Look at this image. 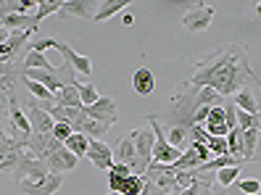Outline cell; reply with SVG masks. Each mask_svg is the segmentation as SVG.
Wrapping results in <instances>:
<instances>
[{
  "label": "cell",
  "mask_w": 261,
  "mask_h": 195,
  "mask_svg": "<svg viewBox=\"0 0 261 195\" xmlns=\"http://www.w3.org/2000/svg\"><path fill=\"white\" fill-rule=\"evenodd\" d=\"M188 82L198 90L211 87L224 100L238 95L243 87L261 90V77L253 71L251 55L243 45H224V48L203 55L201 61H195V71Z\"/></svg>",
  "instance_id": "obj_1"
},
{
  "label": "cell",
  "mask_w": 261,
  "mask_h": 195,
  "mask_svg": "<svg viewBox=\"0 0 261 195\" xmlns=\"http://www.w3.org/2000/svg\"><path fill=\"white\" fill-rule=\"evenodd\" d=\"M201 108L198 106V87L190 85L188 79L179 85V90L169 100V108L164 114V122L169 127H182V129H193L195 127V111Z\"/></svg>",
  "instance_id": "obj_2"
},
{
  "label": "cell",
  "mask_w": 261,
  "mask_h": 195,
  "mask_svg": "<svg viewBox=\"0 0 261 195\" xmlns=\"http://www.w3.org/2000/svg\"><path fill=\"white\" fill-rule=\"evenodd\" d=\"M148 124L153 129V161L156 163H174L182 156V151H177V148L169 145L166 132L161 127V119L159 116H148Z\"/></svg>",
  "instance_id": "obj_3"
},
{
  "label": "cell",
  "mask_w": 261,
  "mask_h": 195,
  "mask_svg": "<svg viewBox=\"0 0 261 195\" xmlns=\"http://www.w3.org/2000/svg\"><path fill=\"white\" fill-rule=\"evenodd\" d=\"M45 174H50L48 163L40 161V158H35V156H29V153H24V158L19 161V166L13 169V182H16V187H19V185H29V182H37V179H42Z\"/></svg>",
  "instance_id": "obj_4"
},
{
  "label": "cell",
  "mask_w": 261,
  "mask_h": 195,
  "mask_svg": "<svg viewBox=\"0 0 261 195\" xmlns=\"http://www.w3.org/2000/svg\"><path fill=\"white\" fill-rule=\"evenodd\" d=\"M214 19H217V11H214L211 6H206V3H198L190 11L182 13V26L193 35H201L214 24Z\"/></svg>",
  "instance_id": "obj_5"
},
{
  "label": "cell",
  "mask_w": 261,
  "mask_h": 195,
  "mask_svg": "<svg viewBox=\"0 0 261 195\" xmlns=\"http://www.w3.org/2000/svg\"><path fill=\"white\" fill-rule=\"evenodd\" d=\"M82 111L93 119V122H100L106 127H114L119 122V111H116V103L111 95H100L95 106H82Z\"/></svg>",
  "instance_id": "obj_6"
},
{
  "label": "cell",
  "mask_w": 261,
  "mask_h": 195,
  "mask_svg": "<svg viewBox=\"0 0 261 195\" xmlns=\"http://www.w3.org/2000/svg\"><path fill=\"white\" fill-rule=\"evenodd\" d=\"M61 148H64V143H58L53 137V132H48V134H32V137H29V145H27V153L40 158V161H48L56 151H61Z\"/></svg>",
  "instance_id": "obj_7"
},
{
  "label": "cell",
  "mask_w": 261,
  "mask_h": 195,
  "mask_svg": "<svg viewBox=\"0 0 261 195\" xmlns=\"http://www.w3.org/2000/svg\"><path fill=\"white\" fill-rule=\"evenodd\" d=\"M61 185H64V177L50 172V174H45L42 179H37V182L19 185V192L21 195H56L61 190Z\"/></svg>",
  "instance_id": "obj_8"
},
{
  "label": "cell",
  "mask_w": 261,
  "mask_h": 195,
  "mask_svg": "<svg viewBox=\"0 0 261 195\" xmlns=\"http://www.w3.org/2000/svg\"><path fill=\"white\" fill-rule=\"evenodd\" d=\"M87 158L93 161V166L100 172H109L114 166V153H111V145H106L103 140H90L87 148Z\"/></svg>",
  "instance_id": "obj_9"
},
{
  "label": "cell",
  "mask_w": 261,
  "mask_h": 195,
  "mask_svg": "<svg viewBox=\"0 0 261 195\" xmlns=\"http://www.w3.org/2000/svg\"><path fill=\"white\" fill-rule=\"evenodd\" d=\"M27 116H29V124H32V134H48L56 127L53 116L45 108H40L37 103H27Z\"/></svg>",
  "instance_id": "obj_10"
},
{
  "label": "cell",
  "mask_w": 261,
  "mask_h": 195,
  "mask_svg": "<svg viewBox=\"0 0 261 195\" xmlns=\"http://www.w3.org/2000/svg\"><path fill=\"white\" fill-rule=\"evenodd\" d=\"M56 50L61 53V58L74 69V71H80V74H85V77H90L93 74V61H90L87 55H80L76 50H71L66 42H56Z\"/></svg>",
  "instance_id": "obj_11"
},
{
  "label": "cell",
  "mask_w": 261,
  "mask_h": 195,
  "mask_svg": "<svg viewBox=\"0 0 261 195\" xmlns=\"http://www.w3.org/2000/svg\"><path fill=\"white\" fill-rule=\"evenodd\" d=\"M261 161V129H243V163Z\"/></svg>",
  "instance_id": "obj_12"
},
{
  "label": "cell",
  "mask_w": 261,
  "mask_h": 195,
  "mask_svg": "<svg viewBox=\"0 0 261 195\" xmlns=\"http://www.w3.org/2000/svg\"><path fill=\"white\" fill-rule=\"evenodd\" d=\"M135 151H137V158H140L143 169L148 172L150 161H153V129L150 127L137 129V134H135Z\"/></svg>",
  "instance_id": "obj_13"
},
{
  "label": "cell",
  "mask_w": 261,
  "mask_h": 195,
  "mask_svg": "<svg viewBox=\"0 0 261 195\" xmlns=\"http://www.w3.org/2000/svg\"><path fill=\"white\" fill-rule=\"evenodd\" d=\"M45 163H48V169H50L53 174H61V177H64L66 172H74V169H76L80 158H76L74 153H69L66 148H61V151H56Z\"/></svg>",
  "instance_id": "obj_14"
},
{
  "label": "cell",
  "mask_w": 261,
  "mask_h": 195,
  "mask_svg": "<svg viewBox=\"0 0 261 195\" xmlns=\"http://www.w3.org/2000/svg\"><path fill=\"white\" fill-rule=\"evenodd\" d=\"M132 90L143 98L153 95V90H156V74H153L150 69H145V66H140L132 74Z\"/></svg>",
  "instance_id": "obj_15"
},
{
  "label": "cell",
  "mask_w": 261,
  "mask_h": 195,
  "mask_svg": "<svg viewBox=\"0 0 261 195\" xmlns=\"http://www.w3.org/2000/svg\"><path fill=\"white\" fill-rule=\"evenodd\" d=\"M0 26L3 29H16V32H29V29H35L40 26L37 21H35V16H29V13H8V16H0Z\"/></svg>",
  "instance_id": "obj_16"
},
{
  "label": "cell",
  "mask_w": 261,
  "mask_h": 195,
  "mask_svg": "<svg viewBox=\"0 0 261 195\" xmlns=\"http://www.w3.org/2000/svg\"><path fill=\"white\" fill-rule=\"evenodd\" d=\"M8 116H11V124L16 127L21 134H29V137H32V124H29V116L24 114V108L16 103V98H8Z\"/></svg>",
  "instance_id": "obj_17"
},
{
  "label": "cell",
  "mask_w": 261,
  "mask_h": 195,
  "mask_svg": "<svg viewBox=\"0 0 261 195\" xmlns=\"http://www.w3.org/2000/svg\"><path fill=\"white\" fill-rule=\"evenodd\" d=\"M232 103L238 106V111H245V114H261V103L253 98V87H243L238 95H232Z\"/></svg>",
  "instance_id": "obj_18"
},
{
  "label": "cell",
  "mask_w": 261,
  "mask_h": 195,
  "mask_svg": "<svg viewBox=\"0 0 261 195\" xmlns=\"http://www.w3.org/2000/svg\"><path fill=\"white\" fill-rule=\"evenodd\" d=\"M64 16H74V19H90L93 16V6L87 0H69V3H61V11Z\"/></svg>",
  "instance_id": "obj_19"
},
{
  "label": "cell",
  "mask_w": 261,
  "mask_h": 195,
  "mask_svg": "<svg viewBox=\"0 0 261 195\" xmlns=\"http://www.w3.org/2000/svg\"><path fill=\"white\" fill-rule=\"evenodd\" d=\"M56 106H69V108H82L80 100V82L76 85H66L61 93L56 95Z\"/></svg>",
  "instance_id": "obj_20"
},
{
  "label": "cell",
  "mask_w": 261,
  "mask_h": 195,
  "mask_svg": "<svg viewBox=\"0 0 261 195\" xmlns=\"http://www.w3.org/2000/svg\"><path fill=\"white\" fill-rule=\"evenodd\" d=\"M129 3L127 0H106V3H100V8L93 13V19L90 21H95V24H100V21H106V19H111L114 13H119V11H124Z\"/></svg>",
  "instance_id": "obj_21"
},
{
  "label": "cell",
  "mask_w": 261,
  "mask_h": 195,
  "mask_svg": "<svg viewBox=\"0 0 261 195\" xmlns=\"http://www.w3.org/2000/svg\"><path fill=\"white\" fill-rule=\"evenodd\" d=\"M64 148L69 153H74L76 158H85L87 148H90V137H87V134H80V132H71V137L64 143Z\"/></svg>",
  "instance_id": "obj_22"
},
{
  "label": "cell",
  "mask_w": 261,
  "mask_h": 195,
  "mask_svg": "<svg viewBox=\"0 0 261 195\" xmlns=\"http://www.w3.org/2000/svg\"><path fill=\"white\" fill-rule=\"evenodd\" d=\"M50 116H53V122H58V124H71L76 116L82 114V108H69V106H53L50 111H48Z\"/></svg>",
  "instance_id": "obj_23"
},
{
  "label": "cell",
  "mask_w": 261,
  "mask_h": 195,
  "mask_svg": "<svg viewBox=\"0 0 261 195\" xmlns=\"http://www.w3.org/2000/svg\"><path fill=\"white\" fill-rule=\"evenodd\" d=\"M21 66H24V71H40V69H50V64H48V58H45L42 53H35V50H27V55L21 58Z\"/></svg>",
  "instance_id": "obj_24"
},
{
  "label": "cell",
  "mask_w": 261,
  "mask_h": 195,
  "mask_svg": "<svg viewBox=\"0 0 261 195\" xmlns=\"http://www.w3.org/2000/svg\"><path fill=\"white\" fill-rule=\"evenodd\" d=\"M227 153L243 161V129L240 127L229 129V134H227Z\"/></svg>",
  "instance_id": "obj_25"
},
{
  "label": "cell",
  "mask_w": 261,
  "mask_h": 195,
  "mask_svg": "<svg viewBox=\"0 0 261 195\" xmlns=\"http://www.w3.org/2000/svg\"><path fill=\"white\" fill-rule=\"evenodd\" d=\"M195 166H201V158H198V156L193 153V148L182 151V156L172 163V169H174V172H182V169H195Z\"/></svg>",
  "instance_id": "obj_26"
},
{
  "label": "cell",
  "mask_w": 261,
  "mask_h": 195,
  "mask_svg": "<svg viewBox=\"0 0 261 195\" xmlns=\"http://www.w3.org/2000/svg\"><path fill=\"white\" fill-rule=\"evenodd\" d=\"M240 179V166H224V169H217V182L219 187H232Z\"/></svg>",
  "instance_id": "obj_27"
},
{
  "label": "cell",
  "mask_w": 261,
  "mask_h": 195,
  "mask_svg": "<svg viewBox=\"0 0 261 195\" xmlns=\"http://www.w3.org/2000/svg\"><path fill=\"white\" fill-rule=\"evenodd\" d=\"M58 11H61V3H58V0H37V13H35V21L40 24L42 19L53 16V13H58Z\"/></svg>",
  "instance_id": "obj_28"
},
{
  "label": "cell",
  "mask_w": 261,
  "mask_h": 195,
  "mask_svg": "<svg viewBox=\"0 0 261 195\" xmlns=\"http://www.w3.org/2000/svg\"><path fill=\"white\" fill-rule=\"evenodd\" d=\"M235 187H238V192L240 195H258L261 192V179H256V177H240L238 182H235Z\"/></svg>",
  "instance_id": "obj_29"
},
{
  "label": "cell",
  "mask_w": 261,
  "mask_h": 195,
  "mask_svg": "<svg viewBox=\"0 0 261 195\" xmlns=\"http://www.w3.org/2000/svg\"><path fill=\"white\" fill-rule=\"evenodd\" d=\"M179 195H211V182H208V179L198 177V179H193V182L182 190Z\"/></svg>",
  "instance_id": "obj_30"
},
{
  "label": "cell",
  "mask_w": 261,
  "mask_h": 195,
  "mask_svg": "<svg viewBox=\"0 0 261 195\" xmlns=\"http://www.w3.org/2000/svg\"><path fill=\"white\" fill-rule=\"evenodd\" d=\"M143 187H145V177L132 174V177H127V182H124V192H121V195H143Z\"/></svg>",
  "instance_id": "obj_31"
},
{
  "label": "cell",
  "mask_w": 261,
  "mask_h": 195,
  "mask_svg": "<svg viewBox=\"0 0 261 195\" xmlns=\"http://www.w3.org/2000/svg\"><path fill=\"white\" fill-rule=\"evenodd\" d=\"M222 108H224V122H227V129H235L238 127V106L232 103V98H227L222 103Z\"/></svg>",
  "instance_id": "obj_32"
},
{
  "label": "cell",
  "mask_w": 261,
  "mask_h": 195,
  "mask_svg": "<svg viewBox=\"0 0 261 195\" xmlns=\"http://www.w3.org/2000/svg\"><path fill=\"white\" fill-rule=\"evenodd\" d=\"M98 90L93 85H80V100H82V106H95L98 103Z\"/></svg>",
  "instance_id": "obj_33"
},
{
  "label": "cell",
  "mask_w": 261,
  "mask_h": 195,
  "mask_svg": "<svg viewBox=\"0 0 261 195\" xmlns=\"http://www.w3.org/2000/svg\"><path fill=\"white\" fill-rule=\"evenodd\" d=\"M208 151H211V158H217V156H229L227 153V137H208Z\"/></svg>",
  "instance_id": "obj_34"
},
{
  "label": "cell",
  "mask_w": 261,
  "mask_h": 195,
  "mask_svg": "<svg viewBox=\"0 0 261 195\" xmlns=\"http://www.w3.org/2000/svg\"><path fill=\"white\" fill-rule=\"evenodd\" d=\"M56 42L53 37H42V40H32V45H29V50H35V53H42V50H48V48H56Z\"/></svg>",
  "instance_id": "obj_35"
},
{
  "label": "cell",
  "mask_w": 261,
  "mask_h": 195,
  "mask_svg": "<svg viewBox=\"0 0 261 195\" xmlns=\"http://www.w3.org/2000/svg\"><path fill=\"white\" fill-rule=\"evenodd\" d=\"M53 137H56L58 143H66V140L71 137V124H58V122H56V127H53Z\"/></svg>",
  "instance_id": "obj_36"
},
{
  "label": "cell",
  "mask_w": 261,
  "mask_h": 195,
  "mask_svg": "<svg viewBox=\"0 0 261 195\" xmlns=\"http://www.w3.org/2000/svg\"><path fill=\"white\" fill-rule=\"evenodd\" d=\"M188 148H193V153L201 158V163H206V161H211V151H208V145H203V143H190Z\"/></svg>",
  "instance_id": "obj_37"
},
{
  "label": "cell",
  "mask_w": 261,
  "mask_h": 195,
  "mask_svg": "<svg viewBox=\"0 0 261 195\" xmlns=\"http://www.w3.org/2000/svg\"><path fill=\"white\" fill-rule=\"evenodd\" d=\"M124 182H127V179L109 174V187H111V192H114V195H121V192H124Z\"/></svg>",
  "instance_id": "obj_38"
},
{
  "label": "cell",
  "mask_w": 261,
  "mask_h": 195,
  "mask_svg": "<svg viewBox=\"0 0 261 195\" xmlns=\"http://www.w3.org/2000/svg\"><path fill=\"white\" fill-rule=\"evenodd\" d=\"M109 174H114V177H121V179H127V177H132V169L127 166V163H114V166L109 169Z\"/></svg>",
  "instance_id": "obj_39"
},
{
  "label": "cell",
  "mask_w": 261,
  "mask_h": 195,
  "mask_svg": "<svg viewBox=\"0 0 261 195\" xmlns=\"http://www.w3.org/2000/svg\"><path fill=\"white\" fill-rule=\"evenodd\" d=\"M208 114H211V106H201V108L195 111V124H206Z\"/></svg>",
  "instance_id": "obj_40"
},
{
  "label": "cell",
  "mask_w": 261,
  "mask_h": 195,
  "mask_svg": "<svg viewBox=\"0 0 261 195\" xmlns=\"http://www.w3.org/2000/svg\"><path fill=\"white\" fill-rule=\"evenodd\" d=\"M211 195H232L229 187H211Z\"/></svg>",
  "instance_id": "obj_41"
},
{
  "label": "cell",
  "mask_w": 261,
  "mask_h": 195,
  "mask_svg": "<svg viewBox=\"0 0 261 195\" xmlns=\"http://www.w3.org/2000/svg\"><path fill=\"white\" fill-rule=\"evenodd\" d=\"M121 24H124V26L135 24V16H132V13H124V16H121Z\"/></svg>",
  "instance_id": "obj_42"
},
{
  "label": "cell",
  "mask_w": 261,
  "mask_h": 195,
  "mask_svg": "<svg viewBox=\"0 0 261 195\" xmlns=\"http://www.w3.org/2000/svg\"><path fill=\"white\" fill-rule=\"evenodd\" d=\"M256 16H258V21H261V3H256Z\"/></svg>",
  "instance_id": "obj_43"
}]
</instances>
